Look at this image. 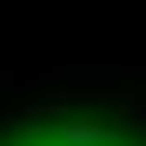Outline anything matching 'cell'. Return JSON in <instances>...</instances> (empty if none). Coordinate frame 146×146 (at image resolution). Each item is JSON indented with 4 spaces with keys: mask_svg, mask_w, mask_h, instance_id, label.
Segmentation results:
<instances>
[{
    "mask_svg": "<svg viewBox=\"0 0 146 146\" xmlns=\"http://www.w3.org/2000/svg\"><path fill=\"white\" fill-rule=\"evenodd\" d=\"M0 146H126V139H113L106 126H27Z\"/></svg>",
    "mask_w": 146,
    "mask_h": 146,
    "instance_id": "6da1fadb",
    "label": "cell"
}]
</instances>
